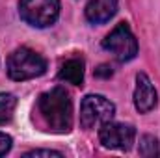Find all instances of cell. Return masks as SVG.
I'll return each instance as SVG.
<instances>
[{"mask_svg":"<svg viewBox=\"0 0 160 158\" xmlns=\"http://www.w3.org/2000/svg\"><path fill=\"white\" fill-rule=\"evenodd\" d=\"M38 110L45 125L52 132L65 134L73 126V101L65 87H52L45 91L38 101Z\"/></svg>","mask_w":160,"mask_h":158,"instance_id":"6da1fadb","label":"cell"},{"mask_svg":"<svg viewBox=\"0 0 160 158\" xmlns=\"http://www.w3.org/2000/svg\"><path fill=\"white\" fill-rule=\"evenodd\" d=\"M47 71V60L38 54L36 50L28 47H21L11 52L8 58V75L11 80L22 82V80L38 78Z\"/></svg>","mask_w":160,"mask_h":158,"instance_id":"7a4b0ae2","label":"cell"},{"mask_svg":"<svg viewBox=\"0 0 160 158\" xmlns=\"http://www.w3.org/2000/svg\"><path fill=\"white\" fill-rule=\"evenodd\" d=\"M19 15L34 28H47L60 15V0H21Z\"/></svg>","mask_w":160,"mask_h":158,"instance_id":"3957f363","label":"cell"},{"mask_svg":"<svg viewBox=\"0 0 160 158\" xmlns=\"http://www.w3.org/2000/svg\"><path fill=\"white\" fill-rule=\"evenodd\" d=\"M116 106L102 95H88L80 104V125L82 128H97L112 121Z\"/></svg>","mask_w":160,"mask_h":158,"instance_id":"277c9868","label":"cell"},{"mask_svg":"<svg viewBox=\"0 0 160 158\" xmlns=\"http://www.w3.org/2000/svg\"><path fill=\"white\" fill-rule=\"evenodd\" d=\"M104 50L114 54L116 60L119 62H130L138 54V41L134 34L130 32L127 22H119L104 39H102Z\"/></svg>","mask_w":160,"mask_h":158,"instance_id":"5b68a950","label":"cell"},{"mask_svg":"<svg viewBox=\"0 0 160 158\" xmlns=\"http://www.w3.org/2000/svg\"><path fill=\"white\" fill-rule=\"evenodd\" d=\"M99 140L106 149H119L128 151L136 140V128L125 123H104L99 132Z\"/></svg>","mask_w":160,"mask_h":158,"instance_id":"8992f818","label":"cell"},{"mask_svg":"<svg viewBox=\"0 0 160 158\" xmlns=\"http://www.w3.org/2000/svg\"><path fill=\"white\" fill-rule=\"evenodd\" d=\"M134 106L140 114H147L157 106V89L145 73H138V77H136Z\"/></svg>","mask_w":160,"mask_h":158,"instance_id":"52a82bcc","label":"cell"},{"mask_svg":"<svg viewBox=\"0 0 160 158\" xmlns=\"http://www.w3.org/2000/svg\"><path fill=\"white\" fill-rule=\"evenodd\" d=\"M118 11V0H89L86 4V19L91 24L108 22Z\"/></svg>","mask_w":160,"mask_h":158,"instance_id":"ba28073f","label":"cell"},{"mask_svg":"<svg viewBox=\"0 0 160 158\" xmlns=\"http://www.w3.org/2000/svg\"><path fill=\"white\" fill-rule=\"evenodd\" d=\"M58 78L62 82L73 84V86H82L84 82V60L82 58H69L60 65Z\"/></svg>","mask_w":160,"mask_h":158,"instance_id":"9c48e42d","label":"cell"},{"mask_svg":"<svg viewBox=\"0 0 160 158\" xmlns=\"http://www.w3.org/2000/svg\"><path fill=\"white\" fill-rule=\"evenodd\" d=\"M17 106V99L11 93H0V125L9 123Z\"/></svg>","mask_w":160,"mask_h":158,"instance_id":"30bf717a","label":"cell"},{"mask_svg":"<svg viewBox=\"0 0 160 158\" xmlns=\"http://www.w3.org/2000/svg\"><path fill=\"white\" fill-rule=\"evenodd\" d=\"M158 140L155 136H143L140 140V147H138V153L142 156H157L160 151H158Z\"/></svg>","mask_w":160,"mask_h":158,"instance_id":"8fae6325","label":"cell"},{"mask_svg":"<svg viewBox=\"0 0 160 158\" xmlns=\"http://www.w3.org/2000/svg\"><path fill=\"white\" fill-rule=\"evenodd\" d=\"M11 138L8 136V134H4V132H0V156H4L9 149H11Z\"/></svg>","mask_w":160,"mask_h":158,"instance_id":"7c38bea8","label":"cell"},{"mask_svg":"<svg viewBox=\"0 0 160 158\" xmlns=\"http://www.w3.org/2000/svg\"><path fill=\"white\" fill-rule=\"evenodd\" d=\"M24 156L26 158H30V156H63V155H62V153H58V151H41V149H36V151H30V153H26V155H24Z\"/></svg>","mask_w":160,"mask_h":158,"instance_id":"4fadbf2b","label":"cell"},{"mask_svg":"<svg viewBox=\"0 0 160 158\" xmlns=\"http://www.w3.org/2000/svg\"><path fill=\"white\" fill-rule=\"evenodd\" d=\"M95 75H97V77H112V69H110L108 65H101V67L95 71Z\"/></svg>","mask_w":160,"mask_h":158,"instance_id":"5bb4252c","label":"cell"}]
</instances>
